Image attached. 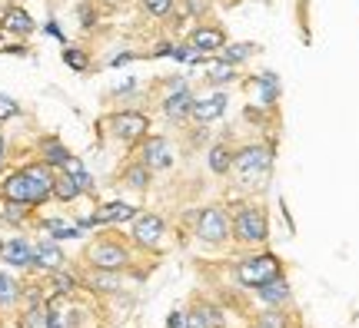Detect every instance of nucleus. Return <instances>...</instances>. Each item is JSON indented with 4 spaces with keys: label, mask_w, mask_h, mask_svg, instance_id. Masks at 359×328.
Listing matches in <instances>:
<instances>
[{
    "label": "nucleus",
    "mask_w": 359,
    "mask_h": 328,
    "mask_svg": "<svg viewBox=\"0 0 359 328\" xmlns=\"http://www.w3.org/2000/svg\"><path fill=\"white\" fill-rule=\"evenodd\" d=\"M193 100H196V97H193L190 90L177 80V83H173V90L163 97V116H167L170 123H183V120H190Z\"/></svg>",
    "instance_id": "6e6552de"
},
{
    "label": "nucleus",
    "mask_w": 359,
    "mask_h": 328,
    "mask_svg": "<svg viewBox=\"0 0 359 328\" xmlns=\"http://www.w3.org/2000/svg\"><path fill=\"white\" fill-rule=\"evenodd\" d=\"M233 236L240 242H266L269 226H266V215L257 206H243L236 219H233Z\"/></svg>",
    "instance_id": "7ed1b4c3"
},
{
    "label": "nucleus",
    "mask_w": 359,
    "mask_h": 328,
    "mask_svg": "<svg viewBox=\"0 0 359 328\" xmlns=\"http://www.w3.org/2000/svg\"><path fill=\"white\" fill-rule=\"evenodd\" d=\"M50 285H53V292H57V295H70V292L77 289V278L67 276L64 269H57V272H53V278H50Z\"/></svg>",
    "instance_id": "2f4dec72"
},
{
    "label": "nucleus",
    "mask_w": 359,
    "mask_h": 328,
    "mask_svg": "<svg viewBox=\"0 0 359 328\" xmlns=\"http://www.w3.org/2000/svg\"><path fill=\"white\" fill-rule=\"evenodd\" d=\"M13 116H20V103L13 97H7V93H0V123H7Z\"/></svg>",
    "instance_id": "72a5a7b5"
},
{
    "label": "nucleus",
    "mask_w": 359,
    "mask_h": 328,
    "mask_svg": "<svg viewBox=\"0 0 359 328\" xmlns=\"http://www.w3.org/2000/svg\"><path fill=\"white\" fill-rule=\"evenodd\" d=\"M167 328H187V315H183V312H173L170 322H167Z\"/></svg>",
    "instance_id": "ea45409f"
},
{
    "label": "nucleus",
    "mask_w": 359,
    "mask_h": 328,
    "mask_svg": "<svg viewBox=\"0 0 359 328\" xmlns=\"http://www.w3.org/2000/svg\"><path fill=\"white\" fill-rule=\"evenodd\" d=\"M40 229L50 232V239H77L80 236V226H67L64 219H43Z\"/></svg>",
    "instance_id": "a878e982"
},
{
    "label": "nucleus",
    "mask_w": 359,
    "mask_h": 328,
    "mask_svg": "<svg viewBox=\"0 0 359 328\" xmlns=\"http://www.w3.org/2000/svg\"><path fill=\"white\" fill-rule=\"evenodd\" d=\"M0 30H4V24H0Z\"/></svg>",
    "instance_id": "c03bdc74"
},
{
    "label": "nucleus",
    "mask_w": 359,
    "mask_h": 328,
    "mask_svg": "<svg viewBox=\"0 0 359 328\" xmlns=\"http://www.w3.org/2000/svg\"><path fill=\"white\" fill-rule=\"evenodd\" d=\"M0 255H4V239H0Z\"/></svg>",
    "instance_id": "37998d69"
},
{
    "label": "nucleus",
    "mask_w": 359,
    "mask_h": 328,
    "mask_svg": "<svg viewBox=\"0 0 359 328\" xmlns=\"http://www.w3.org/2000/svg\"><path fill=\"white\" fill-rule=\"evenodd\" d=\"M64 252H60V245H53V242H37L34 245V265L37 269H47V272H57V269H64Z\"/></svg>",
    "instance_id": "6ab92c4d"
},
{
    "label": "nucleus",
    "mask_w": 359,
    "mask_h": 328,
    "mask_svg": "<svg viewBox=\"0 0 359 328\" xmlns=\"http://www.w3.org/2000/svg\"><path fill=\"white\" fill-rule=\"evenodd\" d=\"M133 60V53H120V57H114V66H123V64H130Z\"/></svg>",
    "instance_id": "a19ab883"
},
{
    "label": "nucleus",
    "mask_w": 359,
    "mask_h": 328,
    "mask_svg": "<svg viewBox=\"0 0 359 328\" xmlns=\"http://www.w3.org/2000/svg\"><path fill=\"white\" fill-rule=\"evenodd\" d=\"M0 196H4V202H30V186H27L24 169L7 173V179L0 183Z\"/></svg>",
    "instance_id": "f3484780"
},
{
    "label": "nucleus",
    "mask_w": 359,
    "mask_h": 328,
    "mask_svg": "<svg viewBox=\"0 0 359 328\" xmlns=\"http://www.w3.org/2000/svg\"><path fill=\"white\" fill-rule=\"evenodd\" d=\"M259 328H286V315L276 312V308H269L266 315L259 318Z\"/></svg>",
    "instance_id": "f704fd0d"
},
{
    "label": "nucleus",
    "mask_w": 359,
    "mask_h": 328,
    "mask_svg": "<svg viewBox=\"0 0 359 328\" xmlns=\"http://www.w3.org/2000/svg\"><path fill=\"white\" fill-rule=\"evenodd\" d=\"M133 215H137V206H130V202H107V206H100L97 213L90 215V222L93 226H107V222H127Z\"/></svg>",
    "instance_id": "dca6fc26"
},
{
    "label": "nucleus",
    "mask_w": 359,
    "mask_h": 328,
    "mask_svg": "<svg viewBox=\"0 0 359 328\" xmlns=\"http://www.w3.org/2000/svg\"><path fill=\"white\" fill-rule=\"evenodd\" d=\"M196 236H200V242H210V245L223 242L226 236H230L226 213H223V209H217V206L203 209V213H200V219H196Z\"/></svg>",
    "instance_id": "0eeeda50"
},
{
    "label": "nucleus",
    "mask_w": 359,
    "mask_h": 328,
    "mask_svg": "<svg viewBox=\"0 0 359 328\" xmlns=\"http://www.w3.org/2000/svg\"><path fill=\"white\" fill-rule=\"evenodd\" d=\"M107 127H110V136L120 139L123 146H137L150 133V120H147V113H137V110H120V113L107 116Z\"/></svg>",
    "instance_id": "f03ea898"
},
{
    "label": "nucleus",
    "mask_w": 359,
    "mask_h": 328,
    "mask_svg": "<svg viewBox=\"0 0 359 328\" xmlns=\"http://www.w3.org/2000/svg\"><path fill=\"white\" fill-rule=\"evenodd\" d=\"M27 186H30V206H43L47 199H53V179H57V169H50L47 163H30L24 166Z\"/></svg>",
    "instance_id": "39448f33"
},
{
    "label": "nucleus",
    "mask_w": 359,
    "mask_h": 328,
    "mask_svg": "<svg viewBox=\"0 0 359 328\" xmlns=\"http://www.w3.org/2000/svg\"><path fill=\"white\" fill-rule=\"evenodd\" d=\"M7 265L13 269H27V265H34V245L27 239H11L4 242V255H0Z\"/></svg>",
    "instance_id": "a211bd4d"
},
{
    "label": "nucleus",
    "mask_w": 359,
    "mask_h": 328,
    "mask_svg": "<svg viewBox=\"0 0 359 328\" xmlns=\"http://www.w3.org/2000/svg\"><path fill=\"white\" fill-rule=\"evenodd\" d=\"M253 50H257V43H230V47H223V60H230V64H243V60H250L253 57Z\"/></svg>",
    "instance_id": "c85d7f7f"
},
{
    "label": "nucleus",
    "mask_w": 359,
    "mask_h": 328,
    "mask_svg": "<svg viewBox=\"0 0 359 328\" xmlns=\"http://www.w3.org/2000/svg\"><path fill=\"white\" fill-rule=\"evenodd\" d=\"M87 262L93 265V269H107V272H120V269H127L130 262V252L120 245V242L114 239H100L93 242L87 249Z\"/></svg>",
    "instance_id": "20e7f679"
},
{
    "label": "nucleus",
    "mask_w": 359,
    "mask_h": 328,
    "mask_svg": "<svg viewBox=\"0 0 359 328\" xmlns=\"http://www.w3.org/2000/svg\"><path fill=\"white\" fill-rule=\"evenodd\" d=\"M133 239L147 249H156L163 239V219L156 213H137L133 215Z\"/></svg>",
    "instance_id": "9d476101"
},
{
    "label": "nucleus",
    "mask_w": 359,
    "mask_h": 328,
    "mask_svg": "<svg viewBox=\"0 0 359 328\" xmlns=\"http://www.w3.org/2000/svg\"><path fill=\"white\" fill-rule=\"evenodd\" d=\"M257 295L266 305L280 308V305L290 302V282H286L283 276H273V278H266V282H259V285H257Z\"/></svg>",
    "instance_id": "2eb2a0df"
},
{
    "label": "nucleus",
    "mask_w": 359,
    "mask_h": 328,
    "mask_svg": "<svg viewBox=\"0 0 359 328\" xmlns=\"http://www.w3.org/2000/svg\"><path fill=\"white\" fill-rule=\"evenodd\" d=\"M77 196H83V192H80V186L74 183V176H67V173H60V176L53 179V199H60V202H74Z\"/></svg>",
    "instance_id": "393cba45"
},
{
    "label": "nucleus",
    "mask_w": 359,
    "mask_h": 328,
    "mask_svg": "<svg viewBox=\"0 0 359 328\" xmlns=\"http://www.w3.org/2000/svg\"><path fill=\"white\" fill-rule=\"evenodd\" d=\"M140 163L150 169V173H156V169H170L173 166V150H170V139L167 136H147L140 139Z\"/></svg>",
    "instance_id": "423d86ee"
},
{
    "label": "nucleus",
    "mask_w": 359,
    "mask_h": 328,
    "mask_svg": "<svg viewBox=\"0 0 359 328\" xmlns=\"http://www.w3.org/2000/svg\"><path fill=\"white\" fill-rule=\"evenodd\" d=\"M20 299V285H17V278L7 276V272H0V305H13Z\"/></svg>",
    "instance_id": "7c9ffc66"
},
{
    "label": "nucleus",
    "mask_w": 359,
    "mask_h": 328,
    "mask_svg": "<svg viewBox=\"0 0 359 328\" xmlns=\"http://www.w3.org/2000/svg\"><path fill=\"white\" fill-rule=\"evenodd\" d=\"M77 322L70 318V312H57V308H50V325L47 328H74Z\"/></svg>",
    "instance_id": "c9c22d12"
},
{
    "label": "nucleus",
    "mask_w": 359,
    "mask_h": 328,
    "mask_svg": "<svg viewBox=\"0 0 359 328\" xmlns=\"http://www.w3.org/2000/svg\"><path fill=\"white\" fill-rule=\"evenodd\" d=\"M250 87H253V93H257V106H273L276 97H280V83H276V76L273 73L257 76Z\"/></svg>",
    "instance_id": "4be33fe9"
},
{
    "label": "nucleus",
    "mask_w": 359,
    "mask_h": 328,
    "mask_svg": "<svg viewBox=\"0 0 359 328\" xmlns=\"http://www.w3.org/2000/svg\"><path fill=\"white\" fill-rule=\"evenodd\" d=\"M280 276V262H276V255H257V259H246L240 265V282L243 285H259V282H266V278Z\"/></svg>",
    "instance_id": "1a4fd4ad"
},
{
    "label": "nucleus",
    "mask_w": 359,
    "mask_h": 328,
    "mask_svg": "<svg viewBox=\"0 0 359 328\" xmlns=\"http://www.w3.org/2000/svg\"><path fill=\"white\" fill-rule=\"evenodd\" d=\"M30 202H7L4 206V213H0V219L7 222V226H20V222H27L30 219Z\"/></svg>",
    "instance_id": "bb28decb"
},
{
    "label": "nucleus",
    "mask_w": 359,
    "mask_h": 328,
    "mask_svg": "<svg viewBox=\"0 0 359 328\" xmlns=\"http://www.w3.org/2000/svg\"><path fill=\"white\" fill-rule=\"evenodd\" d=\"M90 289H93V292H116V289H120V278H116V272L93 269V276H90Z\"/></svg>",
    "instance_id": "cd10ccee"
},
{
    "label": "nucleus",
    "mask_w": 359,
    "mask_h": 328,
    "mask_svg": "<svg viewBox=\"0 0 359 328\" xmlns=\"http://www.w3.org/2000/svg\"><path fill=\"white\" fill-rule=\"evenodd\" d=\"M74 183L80 186V192H93V190H97V183H93V176H90L87 169H77V173H74Z\"/></svg>",
    "instance_id": "e433bc0d"
},
{
    "label": "nucleus",
    "mask_w": 359,
    "mask_h": 328,
    "mask_svg": "<svg viewBox=\"0 0 359 328\" xmlns=\"http://www.w3.org/2000/svg\"><path fill=\"white\" fill-rule=\"evenodd\" d=\"M93 24H97V13H93V7H90V3H80V27H83V30H90Z\"/></svg>",
    "instance_id": "4c0bfd02"
},
{
    "label": "nucleus",
    "mask_w": 359,
    "mask_h": 328,
    "mask_svg": "<svg viewBox=\"0 0 359 328\" xmlns=\"http://www.w3.org/2000/svg\"><path fill=\"white\" fill-rule=\"evenodd\" d=\"M150 176H154V173H150V169L137 159V163H130L127 169L120 173V183H123V186H130V190H147V186H150Z\"/></svg>",
    "instance_id": "5701e85b"
},
{
    "label": "nucleus",
    "mask_w": 359,
    "mask_h": 328,
    "mask_svg": "<svg viewBox=\"0 0 359 328\" xmlns=\"http://www.w3.org/2000/svg\"><path fill=\"white\" fill-rule=\"evenodd\" d=\"M190 43L193 50H200V53H210V50H223L226 47V34H223V27H210V24H200V27H193V34H190Z\"/></svg>",
    "instance_id": "9b49d317"
},
{
    "label": "nucleus",
    "mask_w": 359,
    "mask_h": 328,
    "mask_svg": "<svg viewBox=\"0 0 359 328\" xmlns=\"http://www.w3.org/2000/svg\"><path fill=\"white\" fill-rule=\"evenodd\" d=\"M177 7V0H143V10L150 17H170Z\"/></svg>",
    "instance_id": "473e14b6"
},
{
    "label": "nucleus",
    "mask_w": 359,
    "mask_h": 328,
    "mask_svg": "<svg viewBox=\"0 0 359 328\" xmlns=\"http://www.w3.org/2000/svg\"><path fill=\"white\" fill-rule=\"evenodd\" d=\"M0 24H4V30H11V34H17V37H30L34 34V17L24 10V7H17V3H11L7 10L0 13Z\"/></svg>",
    "instance_id": "4468645a"
},
{
    "label": "nucleus",
    "mask_w": 359,
    "mask_h": 328,
    "mask_svg": "<svg viewBox=\"0 0 359 328\" xmlns=\"http://www.w3.org/2000/svg\"><path fill=\"white\" fill-rule=\"evenodd\" d=\"M4 152H7V143H4V136H0V166H4Z\"/></svg>",
    "instance_id": "79ce46f5"
},
{
    "label": "nucleus",
    "mask_w": 359,
    "mask_h": 328,
    "mask_svg": "<svg viewBox=\"0 0 359 328\" xmlns=\"http://www.w3.org/2000/svg\"><path fill=\"white\" fill-rule=\"evenodd\" d=\"M226 97L223 93H213V97H203V100H193V120L196 123H213V120H219V116L226 113Z\"/></svg>",
    "instance_id": "f8f14e48"
},
{
    "label": "nucleus",
    "mask_w": 359,
    "mask_h": 328,
    "mask_svg": "<svg viewBox=\"0 0 359 328\" xmlns=\"http://www.w3.org/2000/svg\"><path fill=\"white\" fill-rule=\"evenodd\" d=\"M187 328H210L203 312H196V315H187Z\"/></svg>",
    "instance_id": "58836bf2"
},
{
    "label": "nucleus",
    "mask_w": 359,
    "mask_h": 328,
    "mask_svg": "<svg viewBox=\"0 0 359 328\" xmlns=\"http://www.w3.org/2000/svg\"><path fill=\"white\" fill-rule=\"evenodd\" d=\"M37 152H40V163H47L50 169H60V166H64L67 159L74 156V152H70L64 143H60V136H40Z\"/></svg>",
    "instance_id": "ddd939ff"
},
{
    "label": "nucleus",
    "mask_w": 359,
    "mask_h": 328,
    "mask_svg": "<svg viewBox=\"0 0 359 328\" xmlns=\"http://www.w3.org/2000/svg\"><path fill=\"white\" fill-rule=\"evenodd\" d=\"M233 156H236V150H230L226 143H217V146H210V152H206V166H210V173H217V176H226L233 169Z\"/></svg>",
    "instance_id": "412c9836"
},
{
    "label": "nucleus",
    "mask_w": 359,
    "mask_h": 328,
    "mask_svg": "<svg viewBox=\"0 0 359 328\" xmlns=\"http://www.w3.org/2000/svg\"><path fill=\"white\" fill-rule=\"evenodd\" d=\"M200 66H203V73L210 83H233L236 80V64H230V60H223V57H217V60H200Z\"/></svg>",
    "instance_id": "aec40b11"
},
{
    "label": "nucleus",
    "mask_w": 359,
    "mask_h": 328,
    "mask_svg": "<svg viewBox=\"0 0 359 328\" xmlns=\"http://www.w3.org/2000/svg\"><path fill=\"white\" fill-rule=\"evenodd\" d=\"M64 64L70 66V70H77V73H87V70H90V53L80 50V47H67V50H64Z\"/></svg>",
    "instance_id": "c756f323"
},
{
    "label": "nucleus",
    "mask_w": 359,
    "mask_h": 328,
    "mask_svg": "<svg viewBox=\"0 0 359 328\" xmlns=\"http://www.w3.org/2000/svg\"><path fill=\"white\" fill-rule=\"evenodd\" d=\"M269 166H273V146H266V143H250L233 156V169L240 173L246 186H257V179L266 176Z\"/></svg>",
    "instance_id": "f257e3e1"
},
{
    "label": "nucleus",
    "mask_w": 359,
    "mask_h": 328,
    "mask_svg": "<svg viewBox=\"0 0 359 328\" xmlns=\"http://www.w3.org/2000/svg\"><path fill=\"white\" fill-rule=\"evenodd\" d=\"M50 325V308L47 305H30L24 315H20V322H17V328H47Z\"/></svg>",
    "instance_id": "b1692460"
}]
</instances>
